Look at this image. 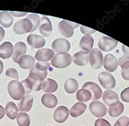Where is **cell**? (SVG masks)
Instances as JSON below:
<instances>
[{
    "label": "cell",
    "instance_id": "obj_20",
    "mask_svg": "<svg viewBox=\"0 0 129 126\" xmlns=\"http://www.w3.org/2000/svg\"><path fill=\"white\" fill-rule=\"evenodd\" d=\"M33 101L34 98L31 96H25L18 104V110L20 112H29L33 106Z\"/></svg>",
    "mask_w": 129,
    "mask_h": 126
},
{
    "label": "cell",
    "instance_id": "obj_32",
    "mask_svg": "<svg viewBox=\"0 0 129 126\" xmlns=\"http://www.w3.org/2000/svg\"><path fill=\"white\" fill-rule=\"evenodd\" d=\"M124 109V105L121 102H119L116 107L109 108V114L111 117H116L122 113Z\"/></svg>",
    "mask_w": 129,
    "mask_h": 126
},
{
    "label": "cell",
    "instance_id": "obj_28",
    "mask_svg": "<svg viewBox=\"0 0 129 126\" xmlns=\"http://www.w3.org/2000/svg\"><path fill=\"white\" fill-rule=\"evenodd\" d=\"M5 112L10 119H15L18 113V110L15 103L11 101L8 102L6 105Z\"/></svg>",
    "mask_w": 129,
    "mask_h": 126
},
{
    "label": "cell",
    "instance_id": "obj_31",
    "mask_svg": "<svg viewBox=\"0 0 129 126\" xmlns=\"http://www.w3.org/2000/svg\"><path fill=\"white\" fill-rule=\"evenodd\" d=\"M76 98L79 101L87 102L91 99V94L88 90L82 88L77 91Z\"/></svg>",
    "mask_w": 129,
    "mask_h": 126
},
{
    "label": "cell",
    "instance_id": "obj_38",
    "mask_svg": "<svg viewBox=\"0 0 129 126\" xmlns=\"http://www.w3.org/2000/svg\"><path fill=\"white\" fill-rule=\"evenodd\" d=\"M6 75L10 78H13L16 80H19V74L18 71L14 68H8L5 73Z\"/></svg>",
    "mask_w": 129,
    "mask_h": 126
},
{
    "label": "cell",
    "instance_id": "obj_5",
    "mask_svg": "<svg viewBox=\"0 0 129 126\" xmlns=\"http://www.w3.org/2000/svg\"><path fill=\"white\" fill-rule=\"evenodd\" d=\"M89 59L90 65L93 68L95 69L100 68L103 62V57L101 51L97 48L93 49L89 54Z\"/></svg>",
    "mask_w": 129,
    "mask_h": 126
},
{
    "label": "cell",
    "instance_id": "obj_30",
    "mask_svg": "<svg viewBox=\"0 0 129 126\" xmlns=\"http://www.w3.org/2000/svg\"><path fill=\"white\" fill-rule=\"evenodd\" d=\"M17 122L19 126H29L30 118L27 113L20 112L17 115Z\"/></svg>",
    "mask_w": 129,
    "mask_h": 126
},
{
    "label": "cell",
    "instance_id": "obj_19",
    "mask_svg": "<svg viewBox=\"0 0 129 126\" xmlns=\"http://www.w3.org/2000/svg\"><path fill=\"white\" fill-rule=\"evenodd\" d=\"M41 103L48 108L52 109L56 107L58 100L55 96L51 93H45L41 97Z\"/></svg>",
    "mask_w": 129,
    "mask_h": 126
},
{
    "label": "cell",
    "instance_id": "obj_11",
    "mask_svg": "<svg viewBox=\"0 0 129 126\" xmlns=\"http://www.w3.org/2000/svg\"><path fill=\"white\" fill-rule=\"evenodd\" d=\"M102 99L104 102L110 107H116L119 103L117 94L112 90H107L103 92Z\"/></svg>",
    "mask_w": 129,
    "mask_h": 126
},
{
    "label": "cell",
    "instance_id": "obj_22",
    "mask_svg": "<svg viewBox=\"0 0 129 126\" xmlns=\"http://www.w3.org/2000/svg\"><path fill=\"white\" fill-rule=\"evenodd\" d=\"M13 46L9 42H5L0 46V57L6 59L12 56L13 52Z\"/></svg>",
    "mask_w": 129,
    "mask_h": 126
},
{
    "label": "cell",
    "instance_id": "obj_16",
    "mask_svg": "<svg viewBox=\"0 0 129 126\" xmlns=\"http://www.w3.org/2000/svg\"><path fill=\"white\" fill-rule=\"evenodd\" d=\"M118 62L115 56L109 54L106 55L104 59L103 66L106 70L110 72H114L117 68Z\"/></svg>",
    "mask_w": 129,
    "mask_h": 126
},
{
    "label": "cell",
    "instance_id": "obj_26",
    "mask_svg": "<svg viewBox=\"0 0 129 126\" xmlns=\"http://www.w3.org/2000/svg\"><path fill=\"white\" fill-rule=\"evenodd\" d=\"M58 88L57 83L54 80L49 78L43 82L42 89L46 92H53L56 91Z\"/></svg>",
    "mask_w": 129,
    "mask_h": 126
},
{
    "label": "cell",
    "instance_id": "obj_33",
    "mask_svg": "<svg viewBox=\"0 0 129 126\" xmlns=\"http://www.w3.org/2000/svg\"><path fill=\"white\" fill-rule=\"evenodd\" d=\"M26 19L29 20L32 23V25H33V28H32V29L30 32H33L39 26L40 21V17L38 15L31 14L26 17Z\"/></svg>",
    "mask_w": 129,
    "mask_h": 126
},
{
    "label": "cell",
    "instance_id": "obj_9",
    "mask_svg": "<svg viewBox=\"0 0 129 126\" xmlns=\"http://www.w3.org/2000/svg\"><path fill=\"white\" fill-rule=\"evenodd\" d=\"M118 45V41L109 37H102L98 42V46L100 50L107 52L114 50Z\"/></svg>",
    "mask_w": 129,
    "mask_h": 126
},
{
    "label": "cell",
    "instance_id": "obj_36",
    "mask_svg": "<svg viewBox=\"0 0 129 126\" xmlns=\"http://www.w3.org/2000/svg\"><path fill=\"white\" fill-rule=\"evenodd\" d=\"M50 64L46 61H39L35 65V68L37 70L40 71H45L50 67Z\"/></svg>",
    "mask_w": 129,
    "mask_h": 126
},
{
    "label": "cell",
    "instance_id": "obj_8",
    "mask_svg": "<svg viewBox=\"0 0 129 126\" xmlns=\"http://www.w3.org/2000/svg\"><path fill=\"white\" fill-rule=\"evenodd\" d=\"M52 48L57 53H67L70 48L71 46L69 42L64 38H58L53 41L52 44Z\"/></svg>",
    "mask_w": 129,
    "mask_h": 126
},
{
    "label": "cell",
    "instance_id": "obj_15",
    "mask_svg": "<svg viewBox=\"0 0 129 126\" xmlns=\"http://www.w3.org/2000/svg\"><path fill=\"white\" fill-rule=\"evenodd\" d=\"M27 42L29 46L35 49L41 48L46 44V41L44 38L35 34L29 35L27 38Z\"/></svg>",
    "mask_w": 129,
    "mask_h": 126
},
{
    "label": "cell",
    "instance_id": "obj_3",
    "mask_svg": "<svg viewBox=\"0 0 129 126\" xmlns=\"http://www.w3.org/2000/svg\"><path fill=\"white\" fill-rule=\"evenodd\" d=\"M79 24L67 20H62L58 24V28L60 34L66 38H70L74 34V28L79 26Z\"/></svg>",
    "mask_w": 129,
    "mask_h": 126
},
{
    "label": "cell",
    "instance_id": "obj_44",
    "mask_svg": "<svg viewBox=\"0 0 129 126\" xmlns=\"http://www.w3.org/2000/svg\"><path fill=\"white\" fill-rule=\"evenodd\" d=\"M122 50L123 53L125 55V56L129 58V48L127 47L126 46L123 45L122 47Z\"/></svg>",
    "mask_w": 129,
    "mask_h": 126
},
{
    "label": "cell",
    "instance_id": "obj_21",
    "mask_svg": "<svg viewBox=\"0 0 129 126\" xmlns=\"http://www.w3.org/2000/svg\"><path fill=\"white\" fill-rule=\"evenodd\" d=\"M35 60L33 57L28 55H24L20 57L18 63L19 66L23 69H28L33 67L35 64Z\"/></svg>",
    "mask_w": 129,
    "mask_h": 126
},
{
    "label": "cell",
    "instance_id": "obj_12",
    "mask_svg": "<svg viewBox=\"0 0 129 126\" xmlns=\"http://www.w3.org/2000/svg\"><path fill=\"white\" fill-rule=\"evenodd\" d=\"M40 33L44 37H48L52 32V25L50 20L47 17H42L39 25Z\"/></svg>",
    "mask_w": 129,
    "mask_h": 126
},
{
    "label": "cell",
    "instance_id": "obj_46",
    "mask_svg": "<svg viewBox=\"0 0 129 126\" xmlns=\"http://www.w3.org/2000/svg\"><path fill=\"white\" fill-rule=\"evenodd\" d=\"M5 36V30L2 27L0 26V42H1Z\"/></svg>",
    "mask_w": 129,
    "mask_h": 126
},
{
    "label": "cell",
    "instance_id": "obj_49",
    "mask_svg": "<svg viewBox=\"0 0 129 126\" xmlns=\"http://www.w3.org/2000/svg\"><path fill=\"white\" fill-rule=\"evenodd\" d=\"M49 126H51V125H49Z\"/></svg>",
    "mask_w": 129,
    "mask_h": 126
},
{
    "label": "cell",
    "instance_id": "obj_7",
    "mask_svg": "<svg viewBox=\"0 0 129 126\" xmlns=\"http://www.w3.org/2000/svg\"><path fill=\"white\" fill-rule=\"evenodd\" d=\"M89 110L93 116L96 117H103L107 113V108L100 101H94L89 104Z\"/></svg>",
    "mask_w": 129,
    "mask_h": 126
},
{
    "label": "cell",
    "instance_id": "obj_34",
    "mask_svg": "<svg viewBox=\"0 0 129 126\" xmlns=\"http://www.w3.org/2000/svg\"><path fill=\"white\" fill-rule=\"evenodd\" d=\"M121 67L122 78L125 80H129V61L124 62Z\"/></svg>",
    "mask_w": 129,
    "mask_h": 126
},
{
    "label": "cell",
    "instance_id": "obj_29",
    "mask_svg": "<svg viewBox=\"0 0 129 126\" xmlns=\"http://www.w3.org/2000/svg\"><path fill=\"white\" fill-rule=\"evenodd\" d=\"M79 87L77 81L73 78L67 79L64 84V88L65 91L69 93H73L76 92Z\"/></svg>",
    "mask_w": 129,
    "mask_h": 126
},
{
    "label": "cell",
    "instance_id": "obj_17",
    "mask_svg": "<svg viewBox=\"0 0 129 126\" xmlns=\"http://www.w3.org/2000/svg\"><path fill=\"white\" fill-rule=\"evenodd\" d=\"M27 51L26 45L23 42H18L15 44L13 51L12 59L15 62L18 63L20 57L25 55Z\"/></svg>",
    "mask_w": 129,
    "mask_h": 126
},
{
    "label": "cell",
    "instance_id": "obj_4",
    "mask_svg": "<svg viewBox=\"0 0 129 126\" xmlns=\"http://www.w3.org/2000/svg\"><path fill=\"white\" fill-rule=\"evenodd\" d=\"M33 25L30 21L26 18L18 21L14 25V32L19 35H22L30 32Z\"/></svg>",
    "mask_w": 129,
    "mask_h": 126
},
{
    "label": "cell",
    "instance_id": "obj_13",
    "mask_svg": "<svg viewBox=\"0 0 129 126\" xmlns=\"http://www.w3.org/2000/svg\"><path fill=\"white\" fill-rule=\"evenodd\" d=\"M69 110L65 106H60L57 108L53 114L54 120L58 123H62L65 121L69 116Z\"/></svg>",
    "mask_w": 129,
    "mask_h": 126
},
{
    "label": "cell",
    "instance_id": "obj_37",
    "mask_svg": "<svg viewBox=\"0 0 129 126\" xmlns=\"http://www.w3.org/2000/svg\"><path fill=\"white\" fill-rule=\"evenodd\" d=\"M129 119L126 116H122L118 119L115 122L114 126H128Z\"/></svg>",
    "mask_w": 129,
    "mask_h": 126
},
{
    "label": "cell",
    "instance_id": "obj_25",
    "mask_svg": "<svg viewBox=\"0 0 129 126\" xmlns=\"http://www.w3.org/2000/svg\"><path fill=\"white\" fill-rule=\"evenodd\" d=\"M48 72L45 71H40L37 70L35 67L32 68L30 71L29 75L28 76L30 79L35 81H44L47 77Z\"/></svg>",
    "mask_w": 129,
    "mask_h": 126
},
{
    "label": "cell",
    "instance_id": "obj_1",
    "mask_svg": "<svg viewBox=\"0 0 129 126\" xmlns=\"http://www.w3.org/2000/svg\"><path fill=\"white\" fill-rule=\"evenodd\" d=\"M7 89L9 95L13 99H22L25 94L24 89L21 82L17 80L10 81L8 84Z\"/></svg>",
    "mask_w": 129,
    "mask_h": 126
},
{
    "label": "cell",
    "instance_id": "obj_6",
    "mask_svg": "<svg viewBox=\"0 0 129 126\" xmlns=\"http://www.w3.org/2000/svg\"><path fill=\"white\" fill-rule=\"evenodd\" d=\"M98 80L105 89H113L116 85V80L110 73L104 71L98 76Z\"/></svg>",
    "mask_w": 129,
    "mask_h": 126
},
{
    "label": "cell",
    "instance_id": "obj_43",
    "mask_svg": "<svg viewBox=\"0 0 129 126\" xmlns=\"http://www.w3.org/2000/svg\"><path fill=\"white\" fill-rule=\"evenodd\" d=\"M10 14H11L13 16L16 17H23L25 16L27 13L26 12H14V11H10Z\"/></svg>",
    "mask_w": 129,
    "mask_h": 126
},
{
    "label": "cell",
    "instance_id": "obj_10",
    "mask_svg": "<svg viewBox=\"0 0 129 126\" xmlns=\"http://www.w3.org/2000/svg\"><path fill=\"white\" fill-rule=\"evenodd\" d=\"M82 88L88 90L91 94V99L95 100L99 99L102 96V91L99 86L92 82H86Z\"/></svg>",
    "mask_w": 129,
    "mask_h": 126
},
{
    "label": "cell",
    "instance_id": "obj_18",
    "mask_svg": "<svg viewBox=\"0 0 129 126\" xmlns=\"http://www.w3.org/2000/svg\"><path fill=\"white\" fill-rule=\"evenodd\" d=\"M54 54V52L52 50L49 49H41L36 52L35 57L39 61H47L53 58Z\"/></svg>",
    "mask_w": 129,
    "mask_h": 126
},
{
    "label": "cell",
    "instance_id": "obj_24",
    "mask_svg": "<svg viewBox=\"0 0 129 126\" xmlns=\"http://www.w3.org/2000/svg\"><path fill=\"white\" fill-rule=\"evenodd\" d=\"M88 58V54L83 53L82 51L78 52L74 54L72 57L73 62L79 66H83L87 64Z\"/></svg>",
    "mask_w": 129,
    "mask_h": 126
},
{
    "label": "cell",
    "instance_id": "obj_45",
    "mask_svg": "<svg viewBox=\"0 0 129 126\" xmlns=\"http://www.w3.org/2000/svg\"><path fill=\"white\" fill-rule=\"evenodd\" d=\"M129 61V58H127L125 56H123L119 58V65L120 66H121L123 63L125 61Z\"/></svg>",
    "mask_w": 129,
    "mask_h": 126
},
{
    "label": "cell",
    "instance_id": "obj_14",
    "mask_svg": "<svg viewBox=\"0 0 129 126\" xmlns=\"http://www.w3.org/2000/svg\"><path fill=\"white\" fill-rule=\"evenodd\" d=\"M94 40L91 36L87 35L83 36L80 42V47L83 53L88 54L92 50Z\"/></svg>",
    "mask_w": 129,
    "mask_h": 126
},
{
    "label": "cell",
    "instance_id": "obj_42",
    "mask_svg": "<svg viewBox=\"0 0 129 126\" xmlns=\"http://www.w3.org/2000/svg\"><path fill=\"white\" fill-rule=\"evenodd\" d=\"M80 29H81V32L83 34H85L86 35H89V34H92L95 33V32H96L95 30H94L93 29L87 27H86V26H83V25H81V26Z\"/></svg>",
    "mask_w": 129,
    "mask_h": 126
},
{
    "label": "cell",
    "instance_id": "obj_41",
    "mask_svg": "<svg viewBox=\"0 0 129 126\" xmlns=\"http://www.w3.org/2000/svg\"><path fill=\"white\" fill-rule=\"evenodd\" d=\"M94 126H111L110 123L105 119L99 118L94 122Z\"/></svg>",
    "mask_w": 129,
    "mask_h": 126
},
{
    "label": "cell",
    "instance_id": "obj_35",
    "mask_svg": "<svg viewBox=\"0 0 129 126\" xmlns=\"http://www.w3.org/2000/svg\"><path fill=\"white\" fill-rule=\"evenodd\" d=\"M24 89L25 93H29L31 92L33 87V83L31 80L27 77L24 80H23L21 82Z\"/></svg>",
    "mask_w": 129,
    "mask_h": 126
},
{
    "label": "cell",
    "instance_id": "obj_39",
    "mask_svg": "<svg viewBox=\"0 0 129 126\" xmlns=\"http://www.w3.org/2000/svg\"><path fill=\"white\" fill-rule=\"evenodd\" d=\"M28 78L31 80L33 83V87H32V90L34 91H38L42 89L43 81H35L30 79L28 77Z\"/></svg>",
    "mask_w": 129,
    "mask_h": 126
},
{
    "label": "cell",
    "instance_id": "obj_47",
    "mask_svg": "<svg viewBox=\"0 0 129 126\" xmlns=\"http://www.w3.org/2000/svg\"><path fill=\"white\" fill-rule=\"evenodd\" d=\"M5 115V111L3 107L0 105V119L3 118Z\"/></svg>",
    "mask_w": 129,
    "mask_h": 126
},
{
    "label": "cell",
    "instance_id": "obj_27",
    "mask_svg": "<svg viewBox=\"0 0 129 126\" xmlns=\"http://www.w3.org/2000/svg\"><path fill=\"white\" fill-rule=\"evenodd\" d=\"M14 21L13 17L7 11H3L0 13V24L6 28L12 26Z\"/></svg>",
    "mask_w": 129,
    "mask_h": 126
},
{
    "label": "cell",
    "instance_id": "obj_23",
    "mask_svg": "<svg viewBox=\"0 0 129 126\" xmlns=\"http://www.w3.org/2000/svg\"><path fill=\"white\" fill-rule=\"evenodd\" d=\"M87 106L83 102H77L71 108L70 110V115L74 118L79 117L84 113Z\"/></svg>",
    "mask_w": 129,
    "mask_h": 126
},
{
    "label": "cell",
    "instance_id": "obj_40",
    "mask_svg": "<svg viewBox=\"0 0 129 126\" xmlns=\"http://www.w3.org/2000/svg\"><path fill=\"white\" fill-rule=\"evenodd\" d=\"M121 98L124 102L129 103V87L125 88L122 91Z\"/></svg>",
    "mask_w": 129,
    "mask_h": 126
},
{
    "label": "cell",
    "instance_id": "obj_48",
    "mask_svg": "<svg viewBox=\"0 0 129 126\" xmlns=\"http://www.w3.org/2000/svg\"><path fill=\"white\" fill-rule=\"evenodd\" d=\"M3 70V62L0 60V75H1Z\"/></svg>",
    "mask_w": 129,
    "mask_h": 126
},
{
    "label": "cell",
    "instance_id": "obj_2",
    "mask_svg": "<svg viewBox=\"0 0 129 126\" xmlns=\"http://www.w3.org/2000/svg\"><path fill=\"white\" fill-rule=\"evenodd\" d=\"M72 62L71 56L65 52L56 54L51 60L53 66L57 68H64L69 66Z\"/></svg>",
    "mask_w": 129,
    "mask_h": 126
}]
</instances>
